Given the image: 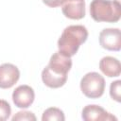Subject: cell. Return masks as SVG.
<instances>
[{
	"label": "cell",
	"mask_w": 121,
	"mask_h": 121,
	"mask_svg": "<svg viewBox=\"0 0 121 121\" xmlns=\"http://www.w3.org/2000/svg\"><path fill=\"white\" fill-rule=\"evenodd\" d=\"M71 67V57L58 51L51 56L48 65L42 71V80L49 88H60L66 83L67 75Z\"/></svg>",
	"instance_id": "cell-1"
},
{
	"label": "cell",
	"mask_w": 121,
	"mask_h": 121,
	"mask_svg": "<svg viewBox=\"0 0 121 121\" xmlns=\"http://www.w3.org/2000/svg\"><path fill=\"white\" fill-rule=\"evenodd\" d=\"M88 30L84 26L72 25L65 27L58 40V48L65 56L72 57L76 55L79 46L86 42Z\"/></svg>",
	"instance_id": "cell-2"
},
{
	"label": "cell",
	"mask_w": 121,
	"mask_h": 121,
	"mask_svg": "<svg viewBox=\"0 0 121 121\" xmlns=\"http://www.w3.org/2000/svg\"><path fill=\"white\" fill-rule=\"evenodd\" d=\"M91 17L96 22L116 23L121 17L119 0H93L90 4Z\"/></svg>",
	"instance_id": "cell-3"
},
{
	"label": "cell",
	"mask_w": 121,
	"mask_h": 121,
	"mask_svg": "<svg viewBox=\"0 0 121 121\" xmlns=\"http://www.w3.org/2000/svg\"><path fill=\"white\" fill-rule=\"evenodd\" d=\"M80 90L89 98H98L104 94L105 79L96 72H89L80 80Z\"/></svg>",
	"instance_id": "cell-4"
},
{
	"label": "cell",
	"mask_w": 121,
	"mask_h": 121,
	"mask_svg": "<svg viewBox=\"0 0 121 121\" xmlns=\"http://www.w3.org/2000/svg\"><path fill=\"white\" fill-rule=\"evenodd\" d=\"M100 45L110 51H119L121 48V32L119 28H104L99 33Z\"/></svg>",
	"instance_id": "cell-5"
},
{
	"label": "cell",
	"mask_w": 121,
	"mask_h": 121,
	"mask_svg": "<svg viewBox=\"0 0 121 121\" xmlns=\"http://www.w3.org/2000/svg\"><path fill=\"white\" fill-rule=\"evenodd\" d=\"M35 99V93L28 85H20L12 93V100L16 107L26 109L32 105Z\"/></svg>",
	"instance_id": "cell-6"
},
{
	"label": "cell",
	"mask_w": 121,
	"mask_h": 121,
	"mask_svg": "<svg viewBox=\"0 0 121 121\" xmlns=\"http://www.w3.org/2000/svg\"><path fill=\"white\" fill-rule=\"evenodd\" d=\"M81 117L85 121H117L116 116L98 105H87L83 108Z\"/></svg>",
	"instance_id": "cell-7"
},
{
	"label": "cell",
	"mask_w": 121,
	"mask_h": 121,
	"mask_svg": "<svg viewBox=\"0 0 121 121\" xmlns=\"http://www.w3.org/2000/svg\"><path fill=\"white\" fill-rule=\"evenodd\" d=\"M20 71L12 63H3L0 65V88H11L19 79Z\"/></svg>",
	"instance_id": "cell-8"
},
{
	"label": "cell",
	"mask_w": 121,
	"mask_h": 121,
	"mask_svg": "<svg viewBox=\"0 0 121 121\" xmlns=\"http://www.w3.org/2000/svg\"><path fill=\"white\" fill-rule=\"evenodd\" d=\"M61 10L65 17L72 20H80L85 16V1L65 0L61 5Z\"/></svg>",
	"instance_id": "cell-9"
},
{
	"label": "cell",
	"mask_w": 121,
	"mask_h": 121,
	"mask_svg": "<svg viewBox=\"0 0 121 121\" xmlns=\"http://www.w3.org/2000/svg\"><path fill=\"white\" fill-rule=\"evenodd\" d=\"M99 69L104 75L109 78L118 77L121 73L120 61L116 58L111 56L103 57L99 61Z\"/></svg>",
	"instance_id": "cell-10"
},
{
	"label": "cell",
	"mask_w": 121,
	"mask_h": 121,
	"mask_svg": "<svg viewBox=\"0 0 121 121\" xmlns=\"http://www.w3.org/2000/svg\"><path fill=\"white\" fill-rule=\"evenodd\" d=\"M43 121H64L65 116L63 112L56 107H50L46 109L42 116Z\"/></svg>",
	"instance_id": "cell-11"
},
{
	"label": "cell",
	"mask_w": 121,
	"mask_h": 121,
	"mask_svg": "<svg viewBox=\"0 0 121 121\" xmlns=\"http://www.w3.org/2000/svg\"><path fill=\"white\" fill-rule=\"evenodd\" d=\"M120 90H121V81L115 80L112 81L110 85V95L112 99H114L117 102L121 101V96H120Z\"/></svg>",
	"instance_id": "cell-12"
},
{
	"label": "cell",
	"mask_w": 121,
	"mask_h": 121,
	"mask_svg": "<svg viewBox=\"0 0 121 121\" xmlns=\"http://www.w3.org/2000/svg\"><path fill=\"white\" fill-rule=\"evenodd\" d=\"M11 120L12 121H35L36 116L31 112L22 111V112H18L15 115H13Z\"/></svg>",
	"instance_id": "cell-13"
},
{
	"label": "cell",
	"mask_w": 121,
	"mask_h": 121,
	"mask_svg": "<svg viewBox=\"0 0 121 121\" xmlns=\"http://www.w3.org/2000/svg\"><path fill=\"white\" fill-rule=\"evenodd\" d=\"M11 113V108L8 101L0 99V121H5L9 119Z\"/></svg>",
	"instance_id": "cell-14"
},
{
	"label": "cell",
	"mask_w": 121,
	"mask_h": 121,
	"mask_svg": "<svg viewBox=\"0 0 121 121\" xmlns=\"http://www.w3.org/2000/svg\"><path fill=\"white\" fill-rule=\"evenodd\" d=\"M43 2L49 8H57L61 6L64 0H43Z\"/></svg>",
	"instance_id": "cell-15"
},
{
	"label": "cell",
	"mask_w": 121,
	"mask_h": 121,
	"mask_svg": "<svg viewBox=\"0 0 121 121\" xmlns=\"http://www.w3.org/2000/svg\"><path fill=\"white\" fill-rule=\"evenodd\" d=\"M64 1H65V0H64Z\"/></svg>",
	"instance_id": "cell-16"
}]
</instances>
